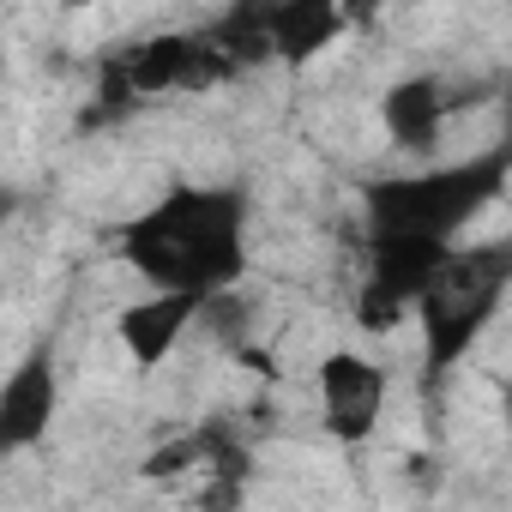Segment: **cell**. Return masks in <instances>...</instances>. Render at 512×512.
I'll return each instance as SVG.
<instances>
[{"instance_id": "obj_1", "label": "cell", "mask_w": 512, "mask_h": 512, "mask_svg": "<svg viewBox=\"0 0 512 512\" xmlns=\"http://www.w3.org/2000/svg\"><path fill=\"white\" fill-rule=\"evenodd\" d=\"M121 260L151 290L217 296L247 272V199L241 187L181 181L121 229Z\"/></svg>"}, {"instance_id": "obj_2", "label": "cell", "mask_w": 512, "mask_h": 512, "mask_svg": "<svg viewBox=\"0 0 512 512\" xmlns=\"http://www.w3.org/2000/svg\"><path fill=\"white\" fill-rule=\"evenodd\" d=\"M512 290V247L506 241H452V253L434 266V278L416 290L410 314L422 332V368L428 380H446L494 326L500 302Z\"/></svg>"}, {"instance_id": "obj_3", "label": "cell", "mask_w": 512, "mask_h": 512, "mask_svg": "<svg viewBox=\"0 0 512 512\" xmlns=\"http://www.w3.org/2000/svg\"><path fill=\"white\" fill-rule=\"evenodd\" d=\"M506 169H512V157L494 145V151L446 163V169L380 175V181L362 187L368 229H410V235H446V241H458V229L500 199Z\"/></svg>"}, {"instance_id": "obj_4", "label": "cell", "mask_w": 512, "mask_h": 512, "mask_svg": "<svg viewBox=\"0 0 512 512\" xmlns=\"http://www.w3.org/2000/svg\"><path fill=\"white\" fill-rule=\"evenodd\" d=\"M235 79L229 55L217 49L211 31H157V37H139L133 49L115 55L109 67V97H163V91H205V85H223Z\"/></svg>"}, {"instance_id": "obj_5", "label": "cell", "mask_w": 512, "mask_h": 512, "mask_svg": "<svg viewBox=\"0 0 512 512\" xmlns=\"http://www.w3.org/2000/svg\"><path fill=\"white\" fill-rule=\"evenodd\" d=\"M386 368L374 356H356V350H332L320 362V422L332 440L344 446H362L380 416H386Z\"/></svg>"}, {"instance_id": "obj_6", "label": "cell", "mask_w": 512, "mask_h": 512, "mask_svg": "<svg viewBox=\"0 0 512 512\" xmlns=\"http://www.w3.org/2000/svg\"><path fill=\"white\" fill-rule=\"evenodd\" d=\"M61 410V374L49 350H31L7 380H0V464L43 446V434L55 428Z\"/></svg>"}, {"instance_id": "obj_7", "label": "cell", "mask_w": 512, "mask_h": 512, "mask_svg": "<svg viewBox=\"0 0 512 512\" xmlns=\"http://www.w3.org/2000/svg\"><path fill=\"white\" fill-rule=\"evenodd\" d=\"M452 109H458V97H452L446 79H434V73H410V79H398V85L386 91V103H380V127H386V139H392L398 151L428 157V151L440 145Z\"/></svg>"}, {"instance_id": "obj_8", "label": "cell", "mask_w": 512, "mask_h": 512, "mask_svg": "<svg viewBox=\"0 0 512 512\" xmlns=\"http://www.w3.org/2000/svg\"><path fill=\"white\" fill-rule=\"evenodd\" d=\"M193 320H199V296L151 290L145 302L121 308L115 332H121V350L133 356V368H139V374H151V368H163V356L187 338V326H193Z\"/></svg>"}, {"instance_id": "obj_9", "label": "cell", "mask_w": 512, "mask_h": 512, "mask_svg": "<svg viewBox=\"0 0 512 512\" xmlns=\"http://www.w3.org/2000/svg\"><path fill=\"white\" fill-rule=\"evenodd\" d=\"M344 31H350L344 0H272V7H266L272 61H284V67H308V61H320Z\"/></svg>"}, {"instance_id": "obj_10", "label": "cell", "mask_w": 512, "mask_h": 512, "mask_svg": "<svg viewBox=\"0 0 512 512\" xmlns=\"http://www.w3.org/2000/svg\"><path fill=\"white\" fill-rule=\"evenodd\" d=\"M61 7L67 13H85V7H103V0H61Z\"/></svg>"}, {"instance_id": "obj_11", "label": "cell", "mask_w": 512, "mask_h": 512, "mask_svg": "<svg viewBox=\"0 0 512 512\" xmlns=\"http://www.w3.org/2000/svg\"><path fill=\"white\" fill-rule=\"evenodd\" d=\"M13 205H19V193H7V187H0V217H7Z\"/></svg>"}]
</instances>
